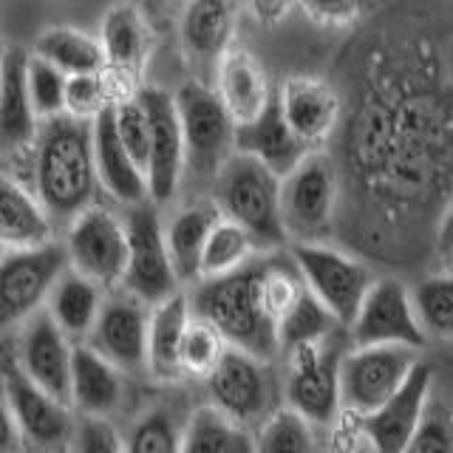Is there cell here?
I'll use <instances>...</instances> for the list:
<instances>
[{
    "instance_id": "obj_1",
    "label": "cell",
    "mask_w": 453,
    "mask_h": 453,
    "mask_svg": "<svg viewBox=\"0 0 453 453\" xmlns=\"http://www.w3.org/2000/svg\"><path fill=\"white\" fill-rule=\"evenodd\" d=\"M94 122L60 117L40 125L35 142V190L51 216L74 221L94 207L96 193Z\"/></svg>"
},
{
    "instance_id": "obj_2",
    "label": "cell",
    "mask_w": 453,
    "mask_h": 453,
    "mask_svg": "<svg viewBox=\"0 0 453 453\" xmlns=\"http://www.w3.org/2000/svg\"><path fill=\"white\" fill-rule=\"evenodd\" d=\"M264 261H252L233 275L202 280L193 292V315L204 318L226 337L230 349L247 351L264 363L280 354L278 320L264 301Z\"/></svg>"
},
{
    "instance_id": "obj_3",
    "label": "cell",
    "mask_w": 453,
    "mask_h": 453,
    "mask_svg": "<svg viewBox=\"0 0 453 453\" xmlns=\"http://www.w3.org/2000/svg\"><path fill=\"white\" fill-rule=\"evenodd\" d=\"M216 204L224 219L250 230L261 247H280L289 241L280 216V179L252 156L233 153L221 167Z\"/></svg>"
},
{
    "instance_id": "obj_4",
    "label": "cell",
    "mask_w": 453,
    "mask_h": 453,
    "mask_svg": "<svg viewBox=\"0 0 453 453\" xmlns=\"http://www.w3.org/2000/svg\"><path fill=\"white\" fill-rule=\"evenodd\" d=\"M343 337L332 334L315 343L287 351L283 365V396L287 408L306 417L315 428H326L340 417L343 391H340V368H343Z\"/></svg>"
},
{
    "instance_id": "obj_5",
    "label": "cell",
    "mask_w": 453,
    "mask_h": 453,
    "mask_svg": "<svg viewBox=\"0 0 453 453\" xmlns=\"http://www.w3.org/2000/svg\"><path fill=\"white\" fill-rule=\"evenodd\" d=\"M184 148H188V170L196 179L216 181L221 167L235 153V122L226 113L216 88L204 82H184L176 94Z\"/></svg>"
},
{
    "instance_id": "obj_6",
    "label": "cell",
    "mask_w": 453,
    "mask_h": 453,
    "mask_svg": "<svg viewBox=\"0 0 453 453\" xmlns=\"http://www.w3.org/2000/svg\"><path fill=\"white\" fill-rule=\"evenodd\" d=\"M337 212V170L326 153H309L303 165L280 179L283 230L295 244H323Z\"/></svg>"
},
{
    "instance_id": "obj_7",
    "label": "cell",
    "mask_w": 453,
    "mask_h": 453,
    "mask_svg": "<svg viewBox=\"0 0 453 453\" xmlns=\"http://www.w3.org/2000/svg\"><path fill=\"white\" fill-rule=\"evenodd\" d=\"M292 261L306 289L332 311L343 329H351L377 283L372 269L329 244H295Z\"/></svg>"
},
{
    "instance_id": "obj_8",
    "label": "cell",
    "mask_w": 453,
    "mask_h": 453,
    "mask_svg": "<svg viewBox=\"0 0 453 453\" xmlns=\"http://www.w3.org/2000/svg\"><path fill=\"white\" fill-rule=\"evenodd\" d=\"M207 394L210 405L219 414L247 431H255L280 408L273 363H264L238 349L226 351L216 374L207 380Z\"/></svg>"
},
{
    "instance_id": "obj_9",
    "label": "cell",
    "mask_w": 453,
    "mask_h": 453,
    "mask_svg": "<svg viewBox=\"0 0 453 453\" xmlns=\"http://www.w3.org/2000/svg\"><path fill=\"white\" fill-rule=\"evenodd\" d=\"M419 354L405 346H360L349 349L340 368L343 411L363 419L386 405L419 365Z\"/></svg>"
},
{
    "instance_id": "obj_10",
    "label": "cell",
    "mask_w": 453,
    "mask_h": 453,
    "mask_svg": "<svg viewBox=\"0 0 453 453\" xmlns=\"http://www.w3.org/2000/svg\"><path fill=\"white\" fill-rule=\"evenodd\" d=\"M127 230V275L122 287L148 306H159L179 295V275L167 250V233L153 202L131 207L125 216Z\"/></svg>"
},
{
    "instance_id": "obj_11",
    "label": "cell",
    "mask_w": 453,
    "mask_h": 453,
    "mask_svg": "<svg viewBox=\"0 0 453 453\" xmlns=\"http://www.w3.org/2000/svg\"><path fill=\"white\" fill-rule=\"evenodd\" d=\"M68 264L65 244H54V241L40 250H4V261H0L4 323L14 326L32 320L68 273Z\"/></svg>"
},
{
    "instance_id": "obj_12",
    "label": "cell",
    "mask_w": 453,
    "mask_h": 453,
    "mask_svg": "<svg viewBox=\"0 0 453 453\" xmlns=\"http://www.w3.org/2000/svg\"><path fill=\"white\" fill-rule=\"evenodd\" d=\"M68 261L71 269L99 287H117L127 275V230L105 207H88L68 226Z\"/></svg>"
},
{
    "instance_id": "obj_13",
    "label": "cell",
    "mask_w": 453,
    "mask_h": 453,
    "mask_svg": "<svg viewBox=\"0 0 453 453\" xmlns=\"http://www.w3.org/2000/svg\"><path fill=\"white\" fill-rule=\"evenodd\" d=\"M4 408L18 422L20 434L32 448L60 453L65 442H74L77 425L71 422L68 405L54 400L23 374L18 360H6L4 368Z\"/></svg>"
},
{
    "instance_id": "obj_14",
    "label": "cell",
    "mask_w": 453,
    "mask_h": 453,
    "mask_svg": "<svg viewBox=\"0 0 453 453\" xmlns=\"http://www.w3.org/2000/svg\"><path fill=\"white\" fill-rule=\"evenodd\" d=\"M354 349L360 346H405L419 351L428 343L422 323L417 318L414 292H408L400 280L382 278L368 292L357 320L351 326Z\"/></svg>"
},
{
    "instance_id": "obj_15",
    "label": "cell",
    "mask_w": 453,
    "mask_h": 453,
    "mask_svg": "<svg viewBox=\"0 0 453 453\" xmlns=\"http://www.w3.org/2000/svg\"><path fill=\"white\" fill-rule=\"evenodd\" d=\"M139 99L150 119V202L165 204L179 193L181 179L188 173V148H184L179 105L176 96L162 88H142Z\"/></svg>"
},
{
    "instance_id": "obj_16",
    "label": "cell",
    "mask_w": 453,
    "mask_h": 453,
    "mask_svg": "<svg viewBox=\"0 0 453 453\" xmlns=\"http://www.w3.org/2000/svg\"><path fill=\"white\" fill-rule=\"evenodd\" d=\"M431 386L434 368L428 363H419L405 386L386 405L363 419H354L365 445L374 453H405L411 439L419 431L425 414H428V405L434 400Z\"/></svg>"
},
{
    "instance_id": "obj_17",
    "label": "cell",
    "mask_w": 453,
    "mask_h": 453,
    "mask_svg": "<svg viewBox=\"0 0 453 453\" xmlns=\"http://www.w3.org/2000/svg\"><path fill=\"white\" fill-rule=\"evenodd\" d=\"M18 365L23 374L54 400L71 405V368H74V346L60 329L49 309H40L32 320L23 323L18 343Z\"/></svg>"
},
{
    "instance_id": "obj_18",
    "label": "cell",
    "mask_w": 453,
    "mask_h": 453,
    "mask_svg": "<svg viewBox=\"0 0 453 453\" xmlns=\"http://www.w3.org/2000/svg\"><path fill=\"white\" fill-rule=\"evenodd\" d=\"M153 306L134 295H113L105 301L88 346L99 351L119 372H136L148 365V340H150Z\"/></svg>"
},
{
    "instance_id": "obj_19",
    "label": "cell",
    "mask_w": 453,
    "mask_h": 453,
    "mask_svg": "<svg viewBox=\"0 0 453 453\" xmlns=\"http://www.w3.org/2000/svg\"><path fill=\"white\" fill-rule=\"evenodd\" d=\"M216 94L221 96L235 127H247L264 117L278 91L269 85L258 57L244 49H230L216 63Z\"/></svg>"
},
{
    "instance_id": "obj_20",
    "label": "cell",
    "mask_w": 453,
    "mask_h": 453,
    "mask_svg": "<svg viewBox=\"0 0 453 453\" xmlns=\"http://www.w3.org/2000/svg\"><path fill=\"white\" fill-rule=\"evenodd\" d=\"M94 159H96L99 184H103L117 202L127 204V210L150 202L148 173L131 159V153H127V148L119 139L117 108H108L103 117L94 122Z\"/></svg>"
},
{
    "instance_id": "obj_21",
    "label": "cell",
    "mask_w": 453,
    "mask_h": 453,
    "mask_svg": "<svg viewBox=\"0 0 453 453\" xmlns=\"http://www.w3.org/2000/svg\"><path fill=\"white\" fill-rule=\"evenodd\" d=\"M278 103L297 139L318 150L332 136L340 119V99L329 82L318 77H289L280 85Z\"/></svg>"
},
{
    "instance_id": "obj_22",
    "label": "cell",
    "mask_w": 453,
    "mask_h": 453,
    "mask_svg": "<svg viewBox=\"0 0 453 453\" xmlns=\"http://www.w3.org/2000/svg\"><path fill=\"white\" fill-rule=\"evenodd\" d=\"M235 153L252 156V159H258L264 167L273 170L278 179H287L315 150L297 139L287 117H283L275 94L273 105L264 111L261 119H255L247 127H235Z\"/></svg>"
},
{
    "instance_id": "obj_23",
    "label": "cell",
    "mask_w": 453,
    "mask_h": 453,
    "mask_svg": "<svg viewBox=\"0 0 453 453\" xmlns=\"http://www.w3.org/2000/svg\"><path fill=\"white\" fill-rule=\"evenodd\" d=\"M99 42L105 51V74L122 85L139 82L150 54V28L136 6H113L103 18Z\"/></svg>"
},
{
    "instance_id": "obj_24",
    "label": "cell",
    "mask_w": 453,
    "mask_h": 453,
    "mask_svg": "<svg viewBox=\"0 0 453 453\" xmlns=\"http://www.w3.org/2000/svg\"><path fill=\"white\" fill-rule=\"evenodd\" d=\"M28 60L18 46L4 51V103H0V131H4V150H26L37 142L40 119L28 94Z\"/></svg>"
},
{
    "instance_id": "obj_25",
    "label": "cell",
    "mask_w": 453,
    "mask_h": 453,
    "mask_svg": "<svg viewBox=\"0 0 453 453\" xmlns=\"http://www.w3.org/2000/svg\"><path fill=\"white\" fill-rule=\"evenodd\" d=\"M122 403L119 368L108 363L88 343L74 346V368H71V405L82 417L108 419Z\"/></svg>"
},
{
    "instance_id": "obj_26",
    "label": "cell",
    "mask_w": 453,
    "mask_h": 453,
    "mask_svg": "<svg viewBox=\"0 0 453 453\" xmlns=\"http://www.w3.org/2000/svg\"><path fill=\"white\" fill-rule=\"evenodd\" d=\"M51 212L18 179L0 184V241L4 250H40L51 244Z\"/></svg>"
},
{
    "instance_id": "obj_27",
    "label": "cell",
    "mask_w": 453,
    "mask_h": 453,
    "mask_svg": "<svg viewBox=\"0 0 453 453\" xmlns=\"http://www.w3.org/2000/svg\"><path fill=\"white\" fill-rule=\"evenodd\" d=\"M219 219H221V210L216 202H196L190 207H181L165 226L167 250H170V258H173L176 275L181 283L202 280L204 247Z\"/></svg>"
},
{
    "instance_id": "obj_28",
    "label": "cell",
    "mask_w": 453,
    "mask_h": 453,
    "mask_svg": "<svg viewBox=\"0 0 453 453\" xmlns=\"http://www.w3.org/2000/svg\"><path fill=\"white\" fill-rule=\"evenodd\" d=\"M193 318V303L188 295H173L170 301L153 306L150 340H148V368L156 380L176 382L181 374V340Z\"/></svg>"
},
{
    "instance_id": "obj_29",
    "label": "cell",
    "mask_w": 453,
    "mask_h": 453,
    "mask_svg": "<svg viewBox=\"0 0 453 453\" xmlns=\"http://www.w3.org/2000/svg\"><path fill=\"white\" fill-rule=\"evenodd\" d=\"M235 32V6L221 0H196L181 9L179 35L196 60H221Z\"/></svg>"
},
{
    "instance_id": "obj_30",
    "label": "cell",
    "mask_w": 453,
    "mask_h": 453,
    "mask_svg": "<svg viewBox=\"0 0 453 453\" xmlns=\"http://www.w3.org/2000/svg\"><path fill=\"white\" fill-rule=\"evenodd\" d=\"M103 306H105L103 287L94 283V280H88L85 275L74 273V269H68V273L60 278V283L54 287L51 297H49L51 318L60 323V329L71 340L91 337Z\"/></svg>"
},
{
    "instance_id": "obj_31",
    "label": "cell",
    "mask_w": 453,
    "mask_h": 453,
    "mask_svg": "<svg viewBox=\"0 0 453 453\" xmlns=\"http://www.w3.org/2000/svg\"><path fill=\"white\" fill-rule=\"evenodd\" d=\"M35 54L42 57L54 68H60L65 77L80 74H105V51L103 42L80 28L54 26L42 32L35 42Z\"/></svg>"
},
{
    "instance_id": "obj_32",
    "label": "cell",
    "mask_w": 453,
    "mask_h": 453,
    "mask_svg": "<svg viewBox=\"0 0 453 453\" xmlns=\"http://www.w3.org/2000/svg\"><path fill=\"white\" fill-rule=\"evenodd\" d=\"M181 453H255L252 431L226 419L212 405H202L184 422Z\"/></svg>"
},
{
    "instance_id": "obj_33",
    "label": "cell",
    "mask_w": 453,
    "mask_h": 453,
    "mask_svg": "<svg viewBox=\"0 0 453 453\" xmlns=\"http://www.w3.org/2000/svg\"><path fill=\"white\" fill-rule=\"evenodd\" d=\"M258 247H261L258 238H255L250 230H244L241 224L221 216L207 238L204 258H202V280L224 278V275H233L238 269L250 266Z\"/></svg>"
},
{
    "instance_id": "obj_34",
    "label": "cell",
    "mask_w": 453,
    "mask_h": 453,
    "mask_svg": "<svg viewBox=\"0 0 453 453\" xmlns=\"http://www.w3.org/2000/svg\"><path fill=\"white\" fill-rule=\"evenodd\" d=\"M255 453H320L315 425L292 408H278L252 431Z\"/></svg>"
},
{
    "instance_id": "obj_35",
    "label": "cell",
    "mask_w": 453,
    "mask_h": 453,
    "mask_svg": "<svg viewBox=\"0 0 453 453\" xmlns=\"http://www.w3.org/2000/svg\"><path fill=\"white\" fill-rule=\"evenodd\" d=\"M340 329H343L340 320L306 289V295L297 301V306L278 326L280 354H287L297 346L315 343V340H326V337L337 334Z\"/></svg>"
},
{
    "instance_id": "obj_36",
    "label": "cell",
    "mask_w": 453,
    "mask_h": 453,
    "mask_svg": "<svg viewBox=\"0 0 453 453\" xmlns=\"http://www.w3.org/2000/svg\"><path fill=\"white\" fill-rule=\"evenodd\" d=\"M230 351L226 337L204 318L193 315L181 340V374L210 380Z\"/></svg>"
},
{
    "instance_id": "obj_37",
    "label": "cell",
    "mask_w": 453,
    "mask_h": 453,
    "mask_svg": "<svg viewBox=\"0 0 453 453\" xmlns=\"http://www.w3.org/2000/svg\"><path fill=\"white\" fill-rule=\"evenodd\" d=\"M184 425L170 408L145 411L125 434L127 453H181Z\"/></svg>"
},
{
    "instance_id": "obj_38",
    "label": "cell",
    "mask_w": 453,
    "mask_h": 453,
    "mask_svg": "<svg viewBox=\"0 0 453 453\" xmlns=\"http://www.w3.org/2000/svg\"><path fill=\"white\" fill-rule=\"evenodd\" d=\"M417 318L428 337H453V273L431 275L414 289Z\"/></svg>"
},
{
    "instance_id": "obj_39",
    "label": "cell",
    "mask_w": 453,
    "mask_h": 453,
    "mask_svg": "<svg viewBox=\"0 0 453 453\" xmlns=\"http://www.w3.org/2000/svg\"><path fill=\"white\" fill-rule=\"evenodd\" d=\"M65 88L68 77L63 71L32 54V60H28V94H32V105L40 125L65 117Z\"/></svg>"
},
{
    "instance_id": "obj_40",
    "label": "cell",
    "mask_w": 453,
    "mask_h": 453,
    "mask_svg": "<svg viewBox=\"0 0 453 453\" xmlns=\"http://www.w3.org/2000/svg\"><path fill=\"white\" fill-rule=\"evenodd\" d=\"M117 105V96L111 91L108 74H80L68 77L65 88V113L82 122H96L108 108Z\"/></svg>"
},
{
    "instance_id": "obj_41",
    "label": "cell",
    "mask_w": 453,
    "mask_h": 453,
    "mask_svg": "<svg viewBox=\"0 0 453 453\" xmlns=\"http://www.w3.org/2000/svg\"><path fill=\"white\" fill-rule=\"evenodd\" d=\"M117 108V127H119V139L122 145L131 153V159L148 173L150 165V119L148 111L142 105L139 94L136 96H125L122 103L113 105Z\"/></svg>"
},
{
    "instance_id": "obj_42",
    "label": "cell",
    "mask_w": 453,
    "mask_h": 453,
    "mask_svg": "<svg viewBox=\"0 0 453 453\" xmlns=\"http://www.w3.org/2000/svg\"><path fill=\"white\" fill-rule=\"evenodd\" d=\"M405 453H453V408L442 400H431L419 431Z\"/></svg>"
},
{
    "instance_id": "obj_43",
    "label": "cell",
    "mask_w": 453,
    "mask_h": 453,
    "mask_svg": "<svg viewBox=\"0 0 453 453\" xmlns=\"http://www.w3.org/2000/svg\"><path fill=\"white\" fill-rule=\"evenodd\" d=\"M74 453H127L125 436L108 419L82 417L74 434Z\"/></svg>"
},
{
    "instance_id": "obj_44",
    "label": "cell",
    "mask_w": 453,
    "mask_h": 453,
    "mask_svg": "<svg viewBox=\"0 0 453 453\" xmlns=\"http://www.w3.org/2000/svg\"><path fill=\"white\" fill-rule=\"evenodd\" d=\"M301 12L315 26H332V28L351 26L360 18L357 4H340V0H329V4H303Z\"/></svg>"
},
{
    "instance_id": "obj_45",
    "label": "cell",
    "mask_w": 453,
    "mask_h": 453,
    "mask_svg": "<svg viewBox=\"0 0 453 453\" xmlns=\"http://www.w3.org/2000/svg\"><path fill=\"white\" fill-rule=\"evenodd\" d=\"M436 255L448 269H453V202L448 204L442 221L436 226Z\"/></svg>"
},
{
    "instance_id": "obj_46",
    "label": "cell",
    "mask_w": 453,
    "mask_h": 453,
    "mask_svg": "<svg viewBox=\"0 0 453 453\" xmlns=\"http://www.w3.org/2000/svg\"><path fill=\"white\" fill-rule=\"evenodd\" d=\"M292 9H295V6H289V4H252V14H255V18H258L264 26L280 23Z\"/></svg>"
},
{
    "instance_id": "obj_47",
    "label": "cell",
    "mask_w": 453,
    "mask_h": 453,
    "mask_svg": "<svg viewBox=\"0 0 453 453\" xmlns=\"http://www.w3.org/2000/svg\"><path fill=\"white\" fill-rule=\"evenodd\" d=\"M346 453H374L372 448H368V445H354L351 450H346Z\"/></svg>"
},
{
    "instance_id": "obj_48",
    "label": "cell",
    "mask_w": 453,
    "mask_h": 453,
    "mask_svg": "<svg viewBox=\"0 0 453 453\" xmlns=\"http://www.w3.org/2000/svg\"><path fill=\"white\" fill-rule=\"evenodd\" d=\"M60 453H63V450H60Z\"/></svg>"
}]
</instances>
